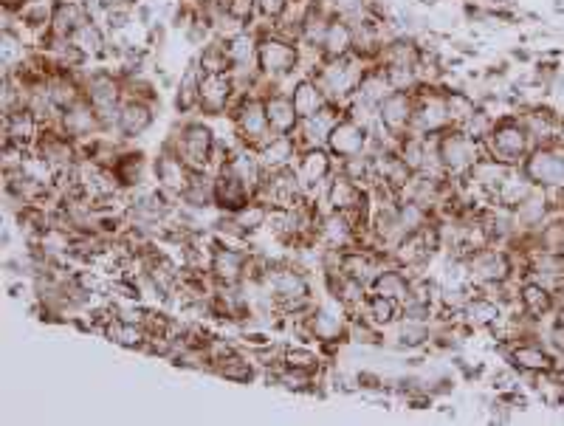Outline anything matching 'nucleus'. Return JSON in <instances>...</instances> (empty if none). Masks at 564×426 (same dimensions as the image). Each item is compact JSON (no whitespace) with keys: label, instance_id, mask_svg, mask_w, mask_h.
I'll return each mask as SVG.
<instances>
[{"label":"nucleus","instance_id":"f257e3e1","mask_svg":"<svg viewBox=\"0 0 564 426\" xmlns=\"http://www.w3.org/2000/svg\"><path fill=\"white\" fill-rule=\"evenodd\" d=\"M251 29H257V34H260V43H257V71L268 82L288 88L285 82H291V79L299 77L305 71V57H302L299 43L280 37V34L271 29V23H263V20H257Z\"/></svg>","mask_w":564,"mask_h":426},{"label":"nucleus","instance_id":"f03ea898","mask_svg":"<svg viewBox=\"0 0 564 426\" xmlns=\"http://www.w3.org/2000/svg\"><path fill=\"white\" fill-rule=\"evenodd\" d=\"M167 144H173L175 153L187 161L192 173H215L218 161V133L204 119H184L167 136Z\"/></svg>","mask_w":564,"mask_h":426},{"label":"nucleus","instance_id":"7ed1b4c3","mask_svg":"<svg viewBox=\"0 0 564 426\" xmlns=\"http://www.w3.org/2000/svg\"><path fill=\"white\" fill-rule=\"evenodd\" d=\"M85 85V99L91 102L105 125L108 136H116V125H119V111H122V102H125V79L119 71H110V68H94V71H85L82 77Z\"/></svg>","mask_w":564,"mask_h":426},{"label":"nucleus","instance_id":"20e7f679","mask_svg":"<svg viewBox=\"0 0 564 426\" xmlns=\"http://www.w3.org/2000/svg\"><path fill=\"white\" fill-rule=\"evenodd\" d=\"M483 150H486V156L497 158L508 167H522V161L531 156L533 139L517 113H505L491 127V133L483 142Z\"/></svg>","mask_w":564,"mask_h":426},{"label":"nucleus","instance_id":"39448f33","mask_svg":"<svg viewBox=\"0 0 564 426\" xmlns=\"http://www.w3.org/2000/svg\"><path fill=\"white\" fill-rule=\"evenodd\" d=\"M364 65L367 63H361L356 54H350V57H342V60H319L305 74H311L316 79V85L322 88V94H325L330 105L345 108L347 102L353 99V94H356V85H359Z\"/></svg>","mask_w":564,"mask_h":426},{"label":"nucleus","instance_id":"423d86ee","mask_svg":"<svg viewBox=\"0 0 564 426\" xmlns=\"http://www.w3.org/2000/svg\"><path fill=\"white\" fill-rule=\"evenodd\" d=\"M229 122H232L237 142L243 144V147H249V150H260V147L274 136V133H271V125H268L263 94L237 96L235 108L229 113Z\"/></svg>","mask_w":564,"mask_h":426},{"label":"nucleus","instance_id":"0eeeda50","mask_svg":"<svg viewBox=\"0 0 564 426\" xmlns=\"http://www.w3.org/2000/svg\"><path fill=\"white\" fill-rule=\"evenodd\" d=\"M483 156H486L483 144L474 142L469 133L460 130V127H446L438 136L440 167H443V173L449 175V178H455V181L466 178L471 173V167Z\"/></svg>","mask_w":564,"mask_h":426},{"label":"nucleus","instance_id":"6e6552de","mask_svg":"<svg viewBox=\"0 0 564 426\" xmlns=\"http://www.w3.org/2000/svg\"><path fill=\"white\" fill-rule=\"evenodd\" d=\"M522 173L539 190H564V144H533L531 156L522 161Z\"/></svg>","mask_w":564,"mask_h":426},{"label":"nucleus","instance_id":"1a4fd4ad","mask_svg":"<svg viewBox=\"0 0 564 426\" xmlns=\"http://www.w3.org/2000/svg\"><path fill=\"white\" fill-rule=\"evenodd\" d=\"M412 94H415V122H412L415 133H421V136H440L446 127H452L449 113H446L443 85L421 82Z\"/></svg>","mask_w":564,"mask_h":426},{"label":"nucleus","instance_id":"9d476101","mask_svg":"<svg viewBox=\"0 0 564 426\" xmlns=\"http://www.w3.org/2000/svg\"><path fill=\"white\" fill-rule=\"evenodd\" d=\"M294 170H297L299 181H302L305 195L319 198L322 190H325V184L330 181V175L339 170V161L330 156L328 147H308V150H299Z\"/></svg>","mask_w":564,"mask_h":426},{"label":"nucleus","instance_id":"9b49d317","mask_svg":"<svg viewBox=\"0 0 564 426\" xmlns=\"http://www.w3.org/2000/svg\"><path fill=\"white\" fill-rule=\"evenodd\" d=\"M370 142H373V125L356 122L353 116H342L336 122V127L330 130L325 147H328L330 156L336 161H347V158L370 153Z\"/></svg>","mask_w":564,"mask_h":426},{"label":"nucleus","instance_id":"f8f14e48","mask_svg":"<svg viewBox=\"0 0 564 426\" xmlns=\"http://www.w3.org/2000/svg\"><path fill=\"white\" fill-rule=\"evenodd\" d=\"M415 122V94L412 91H392L376 108V125L390 136L392 142L412 133Z\"/></svg>","mask_w":564,"mask_h":426},{"label":"nucleus","instance_id":"ddd939ff","mask_svg":"<svg viewBox=\"0 0 564 426\" xmlns=\"http://www.w3.org/2000/svg\"><path fill=\"white\" fill-rule=\"evenodd\" d=\"M237 85L232 74H201L198 82V113L229 116L237 102Z\"/></svg>","mask_w":564,"mask_h":426},{"label":"nucleus","instance_id":"4468645a","mask_svg":"<svg viewBox=\"0 0 564 426\" xmlns=\"http://www.w3.org/2000/svg\"><path fill=\"white\" fill-rule=\"evenodd\" d=\"M257 198L268 206V209H294L297 204H302L308 195L302 190V181L294 167L288 170H277V173H266Z\"/></svg>","mask_w":564,"mask_h":426},{"label":"nucleus","instance_id":"2eb2a0df","mask_svg":"<svg viewBox=\"0 0 564 426\" xmlns=\"http://www.w3.org/2000/svg\"><path fill=\"white\" fill-rule=\"evenodd\" d=\"M505 359L514 370L525 373V376H539V373L559 370L556 356L542 348L533 336H519V339L505 342Z\"/></svg>","mask_w":564,"mask_h":426},{"label":"nucleus","instance_id":"dca6fc26","mask_svg":"<svg viewBox=\"0 0 564 426\" xmlns=\"http://www.w3.org/2000/svg\"><path fill=\"white\" fill-rule=\"evenodd\" d=\"M150 173H153L156 187H161L164 192H170V195L178 198V201H181V195H184V190L189 187V181H192V170L187 167V161L175 153L173 144L167 142L161 144L158 156L153 158Z\"/></svg>","mask_w":564,"mask_h":426},{"label":"nucleus","instance_id":"f3484780","mask_svg":"<svg viewBox=\"0 0 564 426\" xmlns=\"http://www.w3.org/2000/svg\"><path fill=\"white\" fill-rule=\"evenodd\" d=\"M246 263H249V252L243 246L226 243L223 237H218V246L209 263V277L215 285L246 283Z\"/></svg>","mask_w":564,"mask_h":426},{"label":"nucleus","instance_id":"a211bd4d","mask_svg":"<svg viewBox=\"0 0 564 426\" xmlns=\"http://www.w3.org/2000/svg\"><path fill=\"white\" fill-rule=\"evenodd\" d=\"M161 105H153L147 99H139V96H125L122 102V111H119V125H116V136L125 139L127 144L141 139L153 122H156V111Z\"/></svg>","mask_w":564,"mask_h":426},{"label":"nucleus","instance_id":"6ab92c4d","mask_svg":"<svg viewBox=\"0 0 564 426\" xmlns=\"http://www.w3.org/2000/svg\"><path fill=\"white\" fill-rule=\"evenodd\" d=\"M60 130H63L68 139L74 142H85V139H94V136H102L105 133V125L99 119L96 108L82 96L77 105H71L68 111L60 113Z\"/></svg>","mask_w":564,"mask_h":426},{"label":"nucleus","instance_id":"aec40b11","mask_svg":"<svg viewBox=\"0 0 564 426\" xmlns=\"http://www.w3.org/2000/svg\"><path fill=\"white\" fill-rule=\"evenodd\" d=\"M263 105H266V116H268V125H271V133L274 136H294L299 130V113L294 108V102H291V96H288V88H271L263 94Z\"/></svg>","mask_w":564,"mask_h":426},{"label":"nucleus","instance_id":"412c9836","mask_svg":"<svg viewBox=\"0 0 564 426\" xmlns=\"http://www.w3.org/2000/svg\"><path fill=\"white\" fill-rule=\"evenodd\" d=\"M345 116V108H339V105H325L322 111L311 116V119H302L299 122V130L294 133V139H297L299 150H308V147H325L328 144V136L330 130L336 127V122Z\"/></svg>","mask_w":564,"mask_h":426},{"label":"nucleus","instance_id":"4be33fe9","mask_svg":"<svg viewBox=\"0 0 564 426\" xmlns=\"http://www.w3.org/2000/svg\"><path fill=\"white\" fill-rule=\"evenodd\" d=\"M40 133H43V122L29 108L3 113V142L6 144L34 150V144L40 142Z\"/></svg>","mask_w":564,"mask_h":426},{"label":"nucleus","instance_id":"5701e85b","mask_svg":"<svg viewBox=\"0 0 564 426\" xmlns=\"http://www.w3.org/2000/svg\"><path fill=\"white\" fill-rule=\"evenodd\" d=\"M350 249L356 246V223L347 212L325 209L319 218V249Z\"/></svg>","mask_w":564,"mask_h":426},{"label":"nucleus","instance_id":"b1692460","mask_svg":"<svg viewBox=\"0 0 564 426\" xmlns=\"http://www.w3.org/2000/svg\"><path fill=\"white\" fill-rule=\"evenodd\" d=\"M395 88H392L390 77H387V71H384V65L378 63H370L364 65V71H361L359 77V85H356V94L350 102H359L364 108H373L376 111L378 105L392 94Z\"/></svg>","mask_w":564,"mask_h":426},{"label":"nucleus","instance_id":"393cba45","mask_svg":"<svg viewBox=\"0 0 564 426\" xmlns=\"http://www.w3.org/2000/svg\"><path fill=\"white\" fill-rule=\"evenodd\" d=\"M218 170H226V173L235 175L237 181H243V184L254 192V198H257V190H260V184H263V178H266V170H263L257 153L249 150V147H243V144H237Z\"/></svg>","mask_w":564,"mask_h":426},{"label":"nucleus","instance_id":"a878e982","mask_svg":"<svg viewBox=\"0 0 564 426\" xmlns=\"http://www.w3.org/2000/svg\"><path fill=\"white\" fill-rule=\"evenodd\" d=\"M517 305L528 319L539 322L556 311V291H550L548 285L536 283V280H522L517 288Z\"/></svg>","mask_w":564,"mask_h":426},{"label":"nucleus","instance_id":"bb28decb","mask_svg":"<svg viewBox=\"0 0 564 426\" xmlns=\"http://www.w3.org/2000/svg\"><path fill=\"white\" fill-rule=\"evenodd\" d=\"M288 96H291V102L297 108L299 119H311L328 105V99L322 94V88L316 85V79L311 74H305V71L288 82Z\"/></svg>","mask_w":564,"mask_h":426},{"label":"nucleus","instance_id":"cd10ccee","mask_svg":"<svg viewBox=\"0 0 564 426\" xmlns=\"http://www.w3.org/2000/svg\"><path fill=\"white\" fill-rule=\"evenodd\" d=\"M249 201H254V192L243 181H237L235 175L226 173V170H215V209L218 212L232 215Z\"/></svg>","mask_w":564,"mask_h":426},{"label":"nucleus","instance_id":"c85d7f7f","mask_svg":"<svg viewBox=\"0 0 564 426\" xmlns=\"http://www.w3.org/2000/svg\"><path fill=\"white\" fill-rule=\"evenodd\" d=\"M150 167H153V164L147 161V156H144L141 150H133V147H125V150L116 156V161H113V173H116V178H119V184H122V190L125 192L141 190Z\"/></svg>","mask_w":564,"mask_h":426},{"label":"nucleus","instance_id":"c756f323","mask_svg":"<svg viewBox=\"0 0 564 426\" xmlns=\"http://www.w3.org/2000/svg\"><path fill=\"white\" fill-rule=\"evenodd\" d=\"M350 54H353V23L347 17L333 15L319 46V60H342Z\"/></svg>","mask_w":564,"mask_h":426},{"label":"nucleus","instance_id":"7c9ffc66","mask_svg":"<svg viewBox=\"0 0 564 426\" xmlns=\"http://www.w3.org/2000/svg\"><path fill=\"white\" fill-rule=\"evenodd\" d=\"M263 170L266 173H277V170H288L294 167V161L299 156V144L294 136H271L260 150H254Z\"/></svg>","mask_w":564,"mask_h":426},{"label":"nucleus","instance_id":"2f4dec72","mask_svg":"<svg viewBox=\"0 0 564 426\" xmlns=\"http://www.w3.org/2000/svg\"><path fill=\"white\" fill-rule=\"evenodd\" d=\"M96 12L91 6L79 3V0H60L57 3V12H54V20H51V34L54 37H63V40H71L77 29H82L88 20H94Z\"/></svg>","mask_w":564,"mask_h":426},{"label":"nucleus","instance_id":"473e14b6","mask_svg":"<svg viewBox=\"0 0 564 426\" xmlns=\"http://www.w3.org/2000/svg\"><path fill=\"white\" fill-rule=\"evenodd\" d=\"M353 319H361V322L373 325L378 331H387L392 325H398V319H401V302L387 300V297L370 291L364 305L359 308V314L353 316Z\"/></svg>","mask_w":564,"mask_h":426},{"label":"nucleus","instance_id":"72a5a7b5","mask_svg":"<svg viewBox=\"0 0 564 426\" xmlns=\"http://www.w3.org/2000/svg\"><path fill=\"white\" fill-rule=\"evenodd\" d=\"M409 288H412V271L401 269V266H384L376 274V280L370 283L373 294H381V297L401 302V305L409 300Z\"/></svg>","mask_w":564,"mask_h":426},{"label":"nucleus","instance_id":"f704fd0d","mask_svg":"<svg viewBox=\"0 0 564 426\" xmlns=\"http://www.w3.org/2000/svg\"><path fill=\"white\" fill-rule=\"evenodd\" d=\"M102 336L125 350H144L147 339H150V333H147L144 325L130 322V319H122V316L110 319L108 325H105V331H102Z\"/></svg>","mask_w":564,"mask_h":426},{"label":"nucleus","instance_id":"c9c22d12","mask_svg":"<svg viewBox=\"0 0 564 426\" xmlns=\"http://www.w3.org/2000/svg\"><path fill=\"white\" fill-rule=\"evenodd\" d=\"M181 206H187L189 212L215 209V173H192V181L181 195Z\"/></svg>","mask_w":564,"mask_h":426},{"label":"nucleus","instance_id":"e433bc0d","mask_svg":"<svg viewBox=\"0 0 564 426\" xmlns=\"http://www.w3.org/2000/svg\"><path fill=\"white\" fill-rule=\"evenodd\" d=\"M198 82H201V71H198V65L192 60L187 71L178 79V85H175L173 108L178 116H192V113H198Z\"/></svg>","mask_w":564,"mask_h":426},{"label":"nucleus","instance_id":"4c0bfd02","mask_svg":"<svg viewBox=\"0 0 564 426\" xmlns=\"http://www.w3.org/2000/svg\"><path fill=\"white\" fill-rule=\"evenodd\" d=\"M209 370L218 373L220 379L237 381V384H249V381L257 379V362H254L251 356H246L243 350H237V353H232V356L223 359V362L212 364Z\"/></svg>","mask_w":564,"mask_h":426},{"label":"nucleus","instance_id":"58836bf2","mask_svg":"<svg viewBox=\"0 0 564 426\" xmlns=\"http://www.w3.org/2000/svg\"><path fill=\"white\" fill-rule=\"evenodd\" d=\"M443 96H446V113H449L452 127H463L474 113L480 111V102L471 94H466V91H460V88L443 85Z\"/></svg>","mask_w":564,"mask_h":426},{"label":"nucleus","instance_id":"ea45409f","mask_svg":"<svg viewBox=\"0 0 564 426\" xmlns=\"http://www.w3.org/2000/svg\"><path fill=\"white\" fill-rule=\"evenodd\" d=\"M268 209L260 198H254V201H249L246 206H240L237 212H232V218H235V223L240 226V232L246 235V240L249 237H254L257 232H263L268 226Z\"/></svg>","mask_w":564,"mask_h":426},{"label":"nucleus","instance_id":"a19ab883","mask_svg":"<svg viewBox=\"0 0 564 426\" xmlns=\"http://www.w3.org/2000/svg\"><path fill=\"white\" fill-rule=\"evenodd\" d=\"M282 364H291V367H302V370H322V356L308 345H282Z\"/></svg>","mask_w":564,"mask_h":426},{"label":"nucleus","instance_id":"79ce46f5","mask_svg":"<svg viewBox=\"0 0 564 426\" xmlns=\"http://www.w3.org/2000/svg\"><path fill=\"white\" fill-rule=\"evenodd\" d=\"M325 3H328L333 15L353 20V17L367 15V9H370V3H373V0H325Z\"/></svg>","mask_w":564,"mask_h":426},{"label":"nucleus","instance_id":"37998d69","mask_svg":"<svg viewBox=\"0 0 564 426\" xmlns=\"http://www.w3.org/2000/svg\"><path fill=\"white\" fill-rule=\"evenodd\" d=\"M288 3H291V0H257V17H260L263 23H274V20L288 9Z\"/></svg>","mask_w":564,"mask_h":426},{"label":"nucleus","instance_id":"c03bdc74","mask_svg":"<svg viewBox=\"0 0 564 426\" xmlns=\"http://www.w3.org/2000/svg\"><path fill=\"white\" fill-rule=\"evenodd\" d=\"M559 142L564 144V116H562V130H559Z\"/></svg>","mask_w":564,"mask_h":426}]
</instances>
